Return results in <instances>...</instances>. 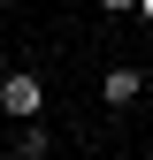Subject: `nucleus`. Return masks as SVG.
Masks as SVG:
<instances>
[{"mask_svg": "<svg viewBox=\"0 0 153 160\" xmlns=\"http://www.w3.org/2000/svg\"><path fill=\"white\" fill-rule=\"evenodd\" d=\"M0 107L15 114V122H38V107H46V84H38V76H0Z\"/></svg>", "mask_w": 153, "mask_h": 160, "instance_id": "1", "label": "nucleus"}, {"mask_svg": "<svg viewBox=\"0 0 153 160\" xmlns=\"http://www.w3.org/2000/svg\"><path fill=\"white\" fill-rule=\"evenodd\" d=\"M100 99L107 107H130V99H138V69H107L100 76Z\"/></svg>", "mask_w": 153, "mask_h": 160, "instance_id": "2", "label": "nucleus"}, {"mask_svg": "<svg viewBox=\"0 0 153 160\" xmlns=\"http://www.w3.org/2000/svg\"><path fill=\"white\" fill-rule=\"evenodd\" d=\"M100 8H115V15H123V8H138V0H100Z\"/></svg>", "mask_w": 153, "mask_h": 160, "instance_id": "3", "label": "nucleus"}, {"mask_svg": "<svg viewBox=\"0 0 153 160\" xmlns=\"http://www.w3.org/2000/svg\"><path fill=\"white\" fill-rule=\"evenodd\" d=\"M138 15H145V23H153V0H138Z\"/></svg>", "mask_w": 153, "mask_h": 160, "instance_id": "4", "label": "nucleus"}]
</instances>
